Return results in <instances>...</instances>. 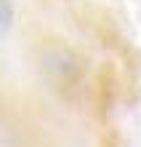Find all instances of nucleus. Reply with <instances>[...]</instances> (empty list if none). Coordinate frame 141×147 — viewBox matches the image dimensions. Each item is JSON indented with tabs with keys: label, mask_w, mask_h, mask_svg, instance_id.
Returning a JSON list of instances; mask_svg holds the SVG:
<instances>
[{
	"label": "nucleus",
	"mask_w": 141,
	"mask_h": 147,
	"mask_svg": "<svg viewBox=\"0 0 141 147\" xmlns=\"http://www.w3.org/2000/svg\"><path fill=\"white\" fill-rule=\"evenodd\" d=\"M104 147H114V144H112V142H107V144H104Z\"/></svg>",
	"instance_id": "nucleus-2"
},
{
	"label": "nucleus",
	"mask_w": 141,
	"mask_h": 147,
	"mask_svg": "<svg viewBox=\"0 0 141 147\" xmlns=\"http://www.w3.org/2000/svg\"><path fill=\"white\" fill-rule=\"evenodd\" d=\"M11 22V3L8 0H0V24Z\"/></svg>",
	"instance_id": "nucleus-1"
}]
</instances>
